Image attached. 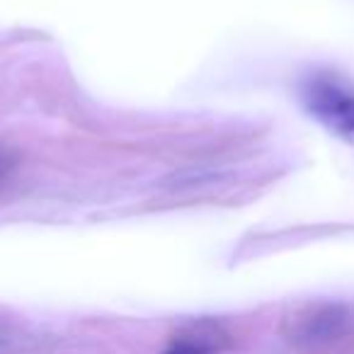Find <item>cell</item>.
Instances as JSON below:
<instances>
[{
	"label": "cell",
	"mask_w": 354,
	"mask_h": 354,
	"mask_svg": "<svg viewBox=\"0 0 354 354\" xmlns=\"http://www.w3.org/2000/svg\"><path fill=\"white\" fill-rule=\"evenodd\" d=\"M218 349H221V337L216 330H207L199 325V328L172 337L162 354H216Z\"/></svg>",
	"instance_id": "7a4b0ae2"
},
{
	"label": "cell",
	"mask_w": 354,
	"mask_h": 354,
	"mask_svg": "<svg viewBox=\"0 0 354 354\" xmlns=\"http://www.w3.org/2000/svg\"><path fill=\"white\" fill-rule=\"evenodd\" d=\"M299 100L333 136L354 143V85L349 80L330 71H313L301 78Z\"/></svg>",
	"instance_id": "6da1fadb"
}]
</instances>
